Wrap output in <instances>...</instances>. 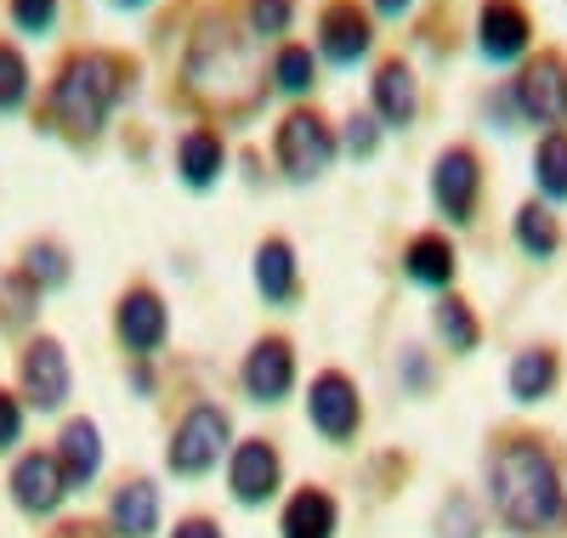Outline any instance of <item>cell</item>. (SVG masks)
Instances as JSON below:
<instances>
[{"instance_id": "cell-39", "label": "cell", "mask_w": 567, "mask_h": 538, "mask_svg": "<svg viewBox=\"0 0 567 538\" xmlns=\"http://www.w3.org/2000/svg\"><path fill=\"white\" fill-rule=\"evenodd\" d=\"M409 7H414V0H369V12H374V18H403Z\"/></svg>"}, {"instance_id": "cell-9", "label": "cell", "mask_w": 567, "mask_h": 538, "mask_svg": "<svg viewBox=\"0 0 567 538\" xmlns=\"http://www.w3.org/2000/svg\"><path fill=\"white\" fill-rule=\"evenodd\" d=\"M296 380H301L296 340L284 334V329H261L250 340V352L239 358V391H245V403H256V408L290 403L296 397Z\"/></svg>"}, {"instance_id": "cell-2", "label": "cell", "mask_w": 567, "mask_h": 538, "mask_svg": "<svg viewBox=\"0 0 567 538\" xmlns=\"http://www.w3.org/2000/svg\"><path fill=\"white\" fill-rule=\"evenodd\" d=\"M488 510L516 538H567V476L545 431H494L483 454Z\"/></svg>"}, {"instance_id": "cell-30", "label": "cell", "mask_w": 567, "mask_h": 538, "mask_svg": "<svg viewBox=\"0 0 567 538\" xmlns=\"http://www.w3.org/2000/svg\"><path fill=\"white\" fill-rule=\"evenodd\" d=\"M34 103V69L23 58V45L0 34V114H23Z\"/></svg>"}, {"instance_id": "cell-24", "label": "cell", "mask_w": 567, "mask_h": 538, "mask_svg": "<svg viewBox=\"0 0 567 538\" xmlns=\"http://www.w3.org/2000/svg\"><path fill=\"white\" fill-rule=\"evenodd\" d=\"M511 244H516V250H523L534 267H545V261L561 256L567 227H561V216H556L545 199H523V205L511 210Z\"/></svg>"}, {"instance_id": "cell-1", "label": "cell", "mask_w": 567, "mask_h": 538, "mask_svg": "<svg viewBox=\"0 0 567 538\" xmlns=\"http://www.w3.org/2000/svg\"><path fill=\"white\" fill-rule=\"evenodd\" d=\"M176 96L205 125H250L267 103V63L256 58V40L245 34L239 12H205L187 29Z\"/></svg>"}, {"instance_id": "cell-22", "label": "cell", "mask_w": 567, "mask_h": 538, "mask_svg": "<svg viewBox=\"0 0 567 538\" xmlns=\"http://www.w3.org/2000/svg\"><path fill=\"white\" fill-rule=\"evenodd\" d=\"M341 532V505L329 487L318 482H301L290 499L278 510V538H336Z\"/></svg>"}, {"instance_id": "cell-7", "label": "cell", "mask_w": 567, "mask_h": 538, "mask_svg": "<svg viewBox=\"0 0 567 538\" xmlns=\"http://www.w3.org/2000/svg\"><path fill=\"white\" fill-rule=\"evenodd\" d=\"M511 96L516 114L534 131H561L567 125V45H534V52L511 69Z\"/></svg>"}, {"instance_id": "cell-3", "label": "cell", "mask_w": 567, "mask_h": 538, "mask_svg": "<svg viewBox=\"0 0 567 538\" xmlns=\"http://www.w3.org/2000/svg\"><path fill=\"white\" fill-rule=\"evenodd\" d=\"M131 91H136L131 52H120V45H69L40 91L34 120H40V131L74 142V148H91L114 125Z\"/></svg>"}, {"instance_id": "cell-4", "label": "cell", "mask_w": 567, "mask_h": 538, "mask_svg": "<svg viewBox=\"0 0 567 538\" xmlns=\"http://www.w3.org/2000/svg\"><path fill=\"white\" fill-rule=\"evenodd\" d=\"M267 148H272L278 182L312 187V182H323L329 170H336V159H341V120H329L318 103H296V108H284V120L272 125Z\"/></svg>"}, {"instance_id": "cell-37", "label": "cell", "mask_w": 567, "mask_h": 538, "mask_svg": "<svg viewBox=\"0 0 567 538\" xmlns=\"http://www.w3.org/2000/svg\"><path fill=\"white\" fill-rule=\"evenodd\" d=\"M483 114H488V125H494V131H523V114H516V96H511V85H505V80H499V85H488Z\"/></svg>"}, {"instance_id": "cell-40", "label": "cell", "mask_w": 567, "mask_h": 538, "mask_svg": "<svg viewBox=\"0 0 567 538\" xmlns=\"http://www.w3.org/2000/svg\"><path fill=\"white\" fill-rule=\"evenodd\" d=\"M131 391H136V397H148V391H154V369L131 363Z\"/></svg>"}, {"instance_id": "cell-32", "label": "cell", "mask_w": 567, "mask_h": 538, "mask_svg": "<svg viewBox=\"0 0 567 538\" xmlns=\"http://www.w3.org/2000/svg\"><path fill=\"white\" fill-rule=\"evenodd\" d=\"M0 7H7V23L23 40H52L63 23V0H0Z\"/></svg>"}, {"instance_id": "cell-27", "label": "cell", "mask_w": 567, "mask_h": 538, "mask_svg": "<svg viewBox=\"0 0 567 538\" xmlns=\"http://www.w3.org/2000/svg\"><path fill=\"white\" fill-rule=\"evenodd\" d=\"M40 296H58V289H69L74 283V250L63 238H52V232H40V238H29L23 250H18V261H12Z\"/></svg>"}, {"instance_id": "cell-21", "label": "cell", "mask_w": 567, "mask_h": 538, "mask_svg": "<svg viewBox=\"0 0 567 538\" xmlns=\"http://www.w3.org/2000/svg\"><path fill=\"white\" fill-rule=\"evenodd\" d=\"M52 459H58V470L69 482V494L91 487V482H97V470H103V425L85 420V414H69L58 425V436H52Z\"/></svg>"}, {"instance_id": "cell-11", "label": "cell", "mask_w": 567, "mask_h": 538, "mask_svg": "<svg viewBox=\"0 0 567 538\" xmlns=\"http://www.w3.org/2000/svg\"><path fill=\"white\" fill-rule=\"evenodd\" d=\"M312 52L329 69H358L374 52V12L369 0H318L312 12Z\"/></svg>"}, {"instance_id": "cell-31", "label": "cell", "mask_w": 567, "mask_h": 538, "mask_svg": "<svg viewBox=\"0 0 567 538\" xmlns=\"http://www.w3.org/2000/svg\"><path fill=\"white\" fill-rule=\"evenodd\" d=\"M40 289L12 267V272H0V329H29L40 318Z\"/></svg>"}, {"instance_id": "cell-18", "label": "cell", "mask_w": 567, "mask_h": 538, "mask_svg": "<svg viewBox=\"0 0 567 538\" xmlns=\"http://www.w3.org/2000/svg\"><path fill=\"white\" fill-rule=\"evenodd\" d=\"M567 380V358L556 340H528V346H516L511 363H505V391H511V403H523V408H539L550 403L556 391Z\"/></svg>"}, {"instance_id": "cell-13", "label": "cell", "mask_w": 567, "mask_h": 538, "mask_svg": "<svg viewBox=\"0 0 567 538\" xmlns=\"http://www.w3.org/2000/svg\"><path fill=\"white\" fill-rule=\"evenodd\" d=\"M471 40H477V58L494 69H516L534 45H539V23L528 0H477V18H471Z\"/></svg>"}, {"instance_id": "cell-14", "label": "cell", "mask_w": 567, "mask_h": 538, "mask_svg": "<svg viewBox=\"0 0 567 538\" xmlns=\"http://www.w3.org/2000/svg\"><path fill=\"white\" fill-rule=\"evenodd\" d=\"M284 487V454L272 436H239L227 454V494L233 505H245V510H261L272 505V494Z\"/></svg>"}, {"instance_id": "cell-35", "label": "cell", "mask_w": 567, "mask_h": 538, "mask_svg": "<svg viewBox=\"0 0 567 538\" xmlns=\"http://www.w3.org/2000/svg\"><path fill=\"white\" fill-rule=\"evenodd\" d=\"M398 374H403V391L409 397H432L437 391V363H432V352H420V346H403V358H398Z\"/></svg>"}, {"instance_id": "cell-12", "label": "cell", "mask_w": 567, "mask_h": 538, "mask_svg": "<svg viewBox=\"0 0 567 538\" xmlns=\"http://www.w3.org/2000/svg\"><path fill=\"white\" fill-rule=\"evenodd\" d=\"M18 397H23V408H40V414L69 408L74 363H69V346L58 334H29L18 346Z\"/></svg>"}, {"instance_id": "cell-15", "label": "cell", "mask_w": 567, "mask_h": 538, "mask_svg": "<svg viewBox=\"0 0 567 538\" xmlns=\"http://www.w3.org/2000/svg\"><path fill=\"white\" fill-rule=\"evenodd\" d=\"M250 278H256V296L272 312H296L307 301V272H301V250L290 232H267L250 256Z\"/></svg>"}, {"instance_id": "cell-36", "label": "cell", "mask_w": 567, "mask_h": 538, "mask_svg": "<svg viewBox=\"0 0 567 538\" xmlns=\"http://www.w3.org/2000/svg\"><path fill=\"white\" fill-rule=\"evenodd\" d=\"M23 443V397L12 385H0V454H12Z\"/></svg>"}, {"instance_id": "cell-17", "label": "cell", "mask_w": 567, "mask_h": 538, "mask_svg": "<svg viewBox=\"0 0 567 538\" xmlns=\"http://www.w3.org/2000/svg\"><path fill=\"white\" fill-rule=\"evenodd\" d=\"M369 114L381 131H409L420 120V74L403 52H381L369 69Z\"/></svg>"}, {"instance_id": "cell-10", "label": "cell", "mask_w": 567, "mask_h": 538, "mask_svg": "<svg viewBox=\"0 0 567 538\" xmlns=\"http://www.w3.org/2000/svg\"><path fill=\"white\" fill-rule=\"evenodd\" d=\"M307 425L323 436L329 448H352L358 436H363V385L347 374V369H318L307 380Z\"/></svg>"}, {"instance_id": "cell-19", "label": "cell", "mask_w": 567, "mask_h": 538, "mask_svg": "<svg viewBox=\"0 0 567 538\" xmlns=\"http://www.w3.org/2000/svg\"><path fill=\"white\" fill-rule=\"evenodd\" d=\"M7 494H12V505H18L23 516H34V521L58 516L63 499H69V482H63L52 448H23L18 465H12V476H7Z\"/></svg>"}, {"instance_id": "cell-6", "label": "cell", "mask_w": 567, "mask_h": 538, "mask_svg": "<svg viewBox=\"0 0 567 538\" xmlns=\"http://www.w3.org/2000/svg\"><path fill=\"white\" fill-rule=\"evenodd\" d=\"M233 454V420L221 403H187L171 425V443H165V470L182 482H205L216 465H227Z\"/></svg>"}, {"instance_id": "cell-41", "label": "cell", "mask_w": 567, "mask_h": 538, "mask_svg": "<svg viewBox=\"0 0 567 538\" xmlns=\"http://www.w3.org/2000/svg\"><path fill=\"white\" fill-rule=\"evenodd\" d=\"M103 7H114V12H148L154 0H103Z\"/></svg>"}, {"instance_id": "cell-16", "label": "cell", "mask_w": 567, "mask_h": 538, "mask_svg": "<svg viewBox=\"0 0 567 538\" xmlns=\"http://www.w3.org/2000/svg\"><path fill=\"white\" fill-rule=\"evenodd\" d=\"M398 272H403L409 289H420V296H449L460 283V244L443 227H420V232L403 238Z\"/></svg>"}, {"instance_id": "cell-28", "label": "cell", "mask_w": 567, "mask_h": 538, "mask_svg": "<svg viewBox=\"0 0 567 538\" xmlns=\"http://www.w3.org/2000/svg\"><path fill=\"white\" fill-rule=\"evenodd\" d=\"M528 176H534V199H545L550 210H561V205H567V125H561V131H539V136H534Z\"/></svg>"}, {"instance_id": "cell-20", "label": "cell", "mask_w": 567, "mask_h": 538, "mask_svg": "<svg viewBox=\"0 0 567 538\" xmlns=\"http://www.w3.org/2000/svg\"><path fill=\"white\" fill-rule=\"evenodd\" d=\"M171 165H176V182L187 193H210L221 176H227V136L205 120H194L182 136H176V148H171Z\"/></svg>"}, {"instance_id": "cell-34", "label": "cell", "mask_w": 567, "mask_h": 538, "mask_svg": "<svg viewBox=\"0 0 567 538\" xmlns=\"http://www.w3.org/2000/svg\"><path fill=\"white\" fill-rule=\"evenodd\" d=\"M432 527H437V538H483V510H477V499L449 494Z\"/></svg>"}, {"instance_id": "cell-26", "label": "cell", "mask_w": 567, "mask_h": 538, "mask_svg": "<svg viewBox=\"0 0 567 538\" xmlns=\"http://www.w3.org/2000/svg\"><path fill=\"white\" fill-rule=\"evenodd\" d=\"M109 527L120 538H154L159 532V482L154 476H125L109 499Z\"/></svg>"}, {"instance_id": "cell-33", "label": "cell", "mask_w": 567, "mask_h": 538, "mask_svg": "<svg viewBox=\"0 0 567 538\" xmlns=\"http://www.w3.org/2000/svg\"><path fill=\"white\" fill-rule=\"evenodd\" d=\"M386 148V131H381V120H374L369 108H358V114H347L341 120V154L347 159H374V154H381Z\"/></svg>"}, {"instance_id": "cell-29", "label": "cell", "mask_w": 567, "mask_h": 538, "mask_svg": "<svg viewBox=\"0 0 567 538\" xmlns=\"http://www.w3.org/2000/svg\"><path fill=\"white\" fill-rule=\"evenodd\" d=\"M301 0H239V23L256 45H284L296 29Z\"/></svg>"}, {"instance_id": "cell-8", "label": "cell", "mask_w": 567, "mask_h": 538, "mask_svg": "<svg viewBox=\"0 0 567 538\" xmlns=\"http://www.w3.org/2000/svg\"><path fill=\"white\" fill-rule=\"evenodd\" d=\"M114 346L131 358V363H148L171 346V301H165V289L148 283V278H131L120 289V301H114Z\"/></svg>"}, {"instance_id": "cell-25", "label": "cell", "mask_w": 567, "mask_h": 538, "mask_svg": "<svg viewBox=\"0 0 567 538\" xmlns=\"http://www.w3.org/2000/svg\"><path fill=\"white\" fill-rule=\"evenodd\" d=\"M318 80H323V63H318V52L307 40H284V45H272L267 52V91H278V96H290V103H307V96L318 91Z\"/></svg>"}, {"instance_id": "cell-38", "label": "cell", "mask_w": 567, "mask_h": 538, "mask_svg": "<svg viewBox=\"0 0 567 538\" xmlns=\"http://www.w3.org/2000/svg\"><path fill=\"white\" fill-rule=\"evenodd\" d=\"M171 538H221V521L205 516V510H194V516H182V521L171 527Z\"/></svg>"}, {"instance_id": "cell-23", "label": "cell", "mask_w": 567, "mask_h": 538, "mask_svg": "<svg viewBox=\"0 0 567 538\" xmlns=\"http://www.w3.org/2000/svg\"><path fill=\"white\" fill-rule=\"evenodd\" d=\"M432 334H437V346L449 358H477L483 340H488V323H483L477 301L449 289V296H437V307H432Z\"/></svg>"}, {"instance_id": "cell-5", "label": "cell", "mask_w": 567, "mask_h": 538, "mask_svg": "<svg viewBox=\"0 0 567 538\" xmlns=\"http://www.w3.org/2000/svg\"><path fill=\"white\" fill-rule=\"evenodd\" d=\"M425 199L449 227H477L488 199V165L477 142H443L432 170H425Z\"/></svg>"}]
</instances>
